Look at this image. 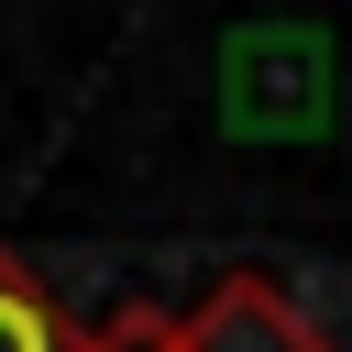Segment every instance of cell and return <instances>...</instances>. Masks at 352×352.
<instances>
[{
  "label": "cell",
  "instance_id": "obj_1",
  "mask_svg": "<svg viewBox=\"0 0 352 352\" xmlns=\"http://www.w3.org/2000/svg\"><path fill=\"white\" fill-rule=\"evenodd\" d=\"M187 352H341L275 275H253V264H231L198 308H187Z\"/></svg>",
  "mask_w": 352,
  "mask_h": 352
},
{
  "label": "cell",
  "instance_id": "obj_2",
  "mask_svg": "<svg viewBox=\"0 0 352 352\" xmlns=\"http://www.w3.org/2000/svg\"><path fill=\"white\" fill-rule=\"evenodd\" d=\"M0 352H77V319L44 297V275L0 242Z\"/></svg>",
  "mask_w": 352,
  "mask_h": 352
},
{
  "label": "cell",
  "instance_id": "obj_3",
  "mask_svg": "<svg viewBox=\"0 0 352 352\" xmlns=\"http://www.w3.org/2000/svg\"><path fill=\"white\" fill-rule=\"evenodd\" d=\"M77 352H187V319L176 308H110L77 330Z\"/></svg>",
  "mask_w": 352,
  "mask_h": 352
}]
</instances>
